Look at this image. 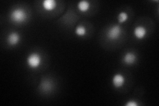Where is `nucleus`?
<instances>
[{
    "mask_svg": "<svg viewBox=\"0 0 159 106\" xmlns=\"http://www.w3.org/2000/svg\"><path fill=\"white\" fill-rule=\"evenodd\" d=\"M9 17L12 22L17 24H21L27 20V14L24 9L21 7H17L11 12Z\"/></svg>",
    "mask_w": 159,
    "mask_h": 106,
    "instance_id": "f257e3e1",
    "label": "nucleus"
},
{
    "mask_svg": "<svg viewBox=\"0 0 159 106\" xmlns=\"http://www.w3.org/2000/svg\"><path fill=\"white\" fill-rule=\"evenodd\" d=\"M42 58L41 55L37 53H32L29 54L26 59L27 67L31 69L38 68L41 64Z\"/></svg>",
    "mask_w": 159,
    "mask_h": 106,
    "instance_id": "f03ea898",
    "label": "nucleus"
},
{
    "mask_svg": "<svg viewBox=\"0 0 159 106\" xmlns=\"http://www.w3.org/2000/svg\"><path fill=\"white\" fill-rule=\"evenodd\" d=\"M122 33L121 27L119 25H114L109 27L107 30L106 35L109 41H116L120 38Z\"/></svg>",
    "mask_w": 159,
    "mask_h": 106,
    "instance_id": "7ed1b4c3",
    "label": "nucleus"
},
{
    "mask_svg": "<svg viewBox=\"0 0 159 106\" xmlns=\"http://www.w3.org/2000/svg\"><path fill=\"white\" fill-rule=\"evenodd\" d=\"M111 83L113 86L115 88H121L125 83V78L121 74H116L112 78Z\"/></svg>",
    "mask_w": 159,
    "mask_h": 106,
    "instance_id": "20e7f679",
    "label": "nucleus"
},
{
    "mask_svg": "<svg viewBox=\"0 0 159 106\" xmlns=\"http://www.w3.org/2000/svg\"><path fill=\"white\" fill-rule=\"evenodd\" d=\"M20 41H21V37H20L19 33L16 32L10 33L7 38V42L11 47L16 46L19 43Z\"/></svg>",
    "mask_w": 159,
    "mask_h": 106,
    "instance_id": "39448f33",
    "label": "nucleus"
},
{
    "mask_svg": "<svg viewBox=\"0 0 159 106\" xmlns=\"http://www.w3.org/2000/svg\"><path fill=\"white\" fill-rule=\"evenodd\" d=\"M147 31L145 27L141 26V25H139L135 27L133 30V35L134 37H135L138 40H142L145 39L147 36Z\"/></svg>",
    "mask_w": 159,
    "mask_h": 106,
    "instance_id": "423d86ee",
    "label": "nucleus"
},
{
    "mask_svg": "<svg viewBox=\"0 0 159 106\" xmlns=\"http://www.w3.org/2000/svg\"><path fill=\"white\" fill-rule=\"evenodd\" d=\"M137 60V57L135 53L132 52L126 53L123 57V62L127 65H132L135 64Z\"/></svg>",
    "mask_w": 159,
    "mask_h": 106,
    "instance_id": "0eeeda50",
    "label": "nucleus"
},
{
    "mask_svg": "<svg viewBox=\"0 0 159 106\" xmlns=\"http://www.w3.org/2000/svg\"><path fill=\"white\" fill-rule=\"evenodd\" d=\"M43 8L47 12H52L55 9L57 3L55 0H44L42 2Z\"/></svg>",
    "mask_w": 159,
    "mask_h": 106,
    "instance_id": "6e6552de",
    "label": "nucleus"
},
{
    "mask_svg": "<svg viewBox=\"0 0 159 106\" xmlns=\"http://www.w3.org/2000/svg\"><path fill=\"white\" fill-rule=\"evenodd\" d=\"M77 7L80 12L85 13L88 12L89 7H90V3L87 0H82V1L78 3Z\"/></svg>",
    "mask_w": 159,
    "mask_h": 106,
    "instance_id": "1a4fd4ad",
    "label": "nucleus"
},
{
    "mask_svg": "<svg viewBox=\"0 0 159 106\" xmlns=\"http://www.w3.org/2000/svg\"><path fill=\"white\" fill-rule=\"evenodd\" d=\"M52 88V85L51 82L48 80H43L41 81L40 84V88H41L43 92H48Z\"/></svg>",
    "mask_w": 159,
    "mask_h": 106,
    "instance_id": "9d476101",
    "label": "nucleus"
},
{
    "mask_svg": "<svg viewBox=\"0 0 159 106\" xmlns=\"http://www.w3.org/2000/svg\"><path fill=\"white\" fill-rule=\"evenodd\" d=\"M75 33L76 35H78V37H84L86 35L87 30L86 27L83 26V25H78L75 29Z\"/></svg>",
    "mask_w": 159,
    "mask_h": 106,
    "instance_id": "9b49d317",
    "label": "nucleus"
},
{
    "mask_svg": "<svg viewBox=\"0 0 159 106\" xmlns=\"http://www.w3.org/2000/svg\"><path fill=\"white\" fill-rule=\"evenodd\" d=\"M128 19H129L128 14L125 12H122L121 13H119L118 15L117 19H118V21L120 23H123L126 22L128 20Z\"/></svg>",
    "mask_w": 159,
    "mask_h": 106,
    "instance_id": "f8f14e48",
    "label": "nucleus"
},
{
    "mask_svg": "<svg viewBox=\"0 0 159 106\" xmlns=\"http://www.w3.org/2000/svg\"><path fill=\"white\" fill-rule=\"evenodd\" d=\"M125 106H138L139 104L135 100H129L125 104Z\"/></svg>",
    "mask_w": 159,
    "mask_h": 106,
    "instance_id": "ddd939ff",
    "label": "nucleus"
}]
</instances>
